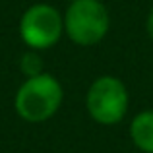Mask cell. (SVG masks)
<instances>
[{"instance_id":"1","label":"cell","mask_w":153,"mask_h":153,"mask_svg":"<svg viewBox=\"0 0 153 153\" xmlns=\"http://www.w3.org/2000/svg\"><path fill=\"white\" fill-rule=\"evenodd\" d=\"M64 101V87L58 79L49 72H43L33 78H25V82L18 87L14 97V108L19 118L25 122L39 124L47 122L58 112Z\"/></svg>"},{"instance_id":"2","label":"cell","mask_w":153,"mask_h":153,"mask_svg":"<svg viewBox=\"0 0 153 153\" xmlns=\"http://www.w3.org/2000/svg\"><path fill=\"white\" fill-rule=\"evenodd\" d=\"M62 18L66 37L79 47L101 43L111 29V14L101 0H72Z\"/></svg>"},{"instance_id":"3","label":"cell","mask_w":153,"mask_h":153,"mask_svg":"<svg viewBox=\"0 0 153 153\" xmlns=\"http://www.w3.org/2000/svg\"><path fill=\"white\" fill-rule=\"evenodd\" d=\"M128 107H130L128 87L116 76H99L87 89V114L101 126H114L122 122L128 112Z\"/></svg>"},{"instance_id":"4","label":"cell","mask_w":153,"mask_h":153,"mask_svg":"<svg viewBox=\"0 0 153 153\" xmlns=\"http://www.w3.org/2000/svg\"><path fill=\"white\" fill-rule=\"evenodd\" d=\"M18 31L27 49H51L64 35V18L54 6L39 2L22 14Z\"/></svg>"},{"instance_id":"5","label":"cell","mask_w":153,"mask_h":153,"mask_svg":"<svg viewBox=\"0 0 153 153\" xmlns=\"http://www.w3.org/2000/svg\"><path fill=\"white\" fill-rule=\"evenodd\" d=\"M130 140L142 153H153V108L138 112L130 122Z\"/></svg>"},{"instance_id":"6","label":"cell","mask_w":153,"mask_h":153,"mask_svg":"<svg viewBox=\"0 0 153 153\" xmlns=\"http://www.w3.org/2000/svg\"><path fill=\"white\" fill-rule=\"evenodd\" d=\"M19 70L25 78H33V76L43 74V58L39 54V51L35 49H27L25 52H22L19 56Z\"/></svg>"},{"instance_id":"7","label":"cell","mask_w":153,"mask_h":153,"mask_svg":"<svg viewBox=\"0 0 153 153\" xmlns=\"http://www.w3.org/2000/svg\"><path fill=\"white\" fill-rule=\"evenodd\" d=\"M146 33H147V37L153 41V6L149 8L147 18H146Z\"/></svg>"},{"instance_id":"8","label":"cell","mask_w":153,"mask_h":153,"mask_svg":"<svg viewBox=\"0 0 153 153\" xmlns=\"http://www.w3.org/2000/svg\"><path fill=\"white\" fill-rule=\"evenodd\" d=\"M68 2H72V0H68Z\"/></svg>"}]
</instances>
